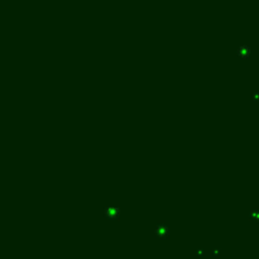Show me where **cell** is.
Here are the masks:
<instances>
[{
  "mask_svg": "<svg viewBox=\"0 0 259 259\" xmlns=\"http://www.w3.org/2000/svg\"><path fill=\"white\" fill-rule=\"evenodd\" d=\"M250 54V48L246 45H243L241 47H239L238 49V55L240 57H243V58H246V57L249 56Z\"/></svg>",
  "mask_w": 259,
  "mask_h": 259,
  "instance_id": "obj_1",
  "label": "cell"
}]
</instances>
